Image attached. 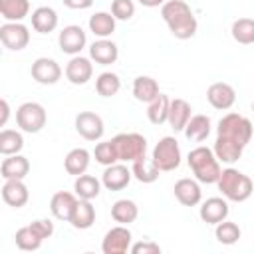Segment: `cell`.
Masks as SVG:
<instances>
[{
  "mask_svg": "<svg viewBox=\"0 0 254 254\" xmlns=\"http://www.w3.org/2000/svg\"><path fill=\"white\" fill-rule=\"evenodd\" d=\"M161 16L177 40H189L196 34V18L185 0H167L161 6Z\"/></svg>",
  "mask_w": 254,
  "mask_h": 254,
  "instance_id": "obj_1",
  "label": "cell"
},
{
  "mask_svg": "<svg viewBox=\"0 0 254 254\" xmlns=\"http://www.w3.org/2000/svg\"><path fill=\"white\" fill-rule=\"evenodd\" d=\"M187 161H189V167H190V171H192V175H194V179L198 183L216 185V181L220 179V173H222L220 161L216 159V155H214L212 149L202 147V145L200 147H194L189 153Z\"/></svg>",
  "mask_w": 254,
  "mask_h": 254,
  "instance_id": "obj_2",
  "label": "cell"
},
{
  "mask_svg": "<svg viewBox=\"0 0 254 254\" xmlns=\"http://www.w3.org/2000/svg\"><path fill=\"white\" fill-rule=\"evenodd\" d=\"M216 185H218V190L222 192V196L232 202H244L254 192V185H252L250 177L232 167H228L220 173V179L216 181Z\"/></svg>",
  "mask_w": 254,
  "mask_h": 254,
  "instance_id": "obj_3",
  "label": "cell"
},
{
  "mask_svg": "<svg viewBox=\"0 0 254 254\" xmlns=\"http://www.w3.org/2000/svg\"><path fill=\"white\" fill-rule=\"evenodd\" d=\"M252 123L248 117L240 115V113H226L220 121H218V127H216V137L220 139H226L238 147H246L252 139Z\"/></svg>",
  "mask_w": 254,
  "mask_h": 254,
  "instance_id": "obj_4",
  "label": "cell"
},
{
  "mask_svg": "<svg viewBox=\"0 0 254 254\" xmlns=\"http://www.w3.org/2000/svg\"><path fill=\"white\" fill-rule=\"evenodd\" d=\"M153 163L157 165V169L161 173H169V171H175L179 169L181 165V147H179V141L171 135L159 139V143L155 145L153 149Z\"/></svg>",
  "mask_w": 254,
  "mask_h": 254,
  "instance_id": "obj_5",
  "label": "cell"
},
{
  "mask_svg": "<svg viewBox=\"0 0 254 254\" xmlns=\"http://www.w3.org/2000/svg\"><path fill=\"white\" fill-rule=\"evenodd\" d=\"M48 113L42 103L26 101L16 109V123L24 133H40L46 127Z\"/></svg>",
  "mask_w": 254,
  "mask_h": 254,
  "instance_id": "obj_6",
  "label": "cell"
},
{
  "mask_svg": "<svg viewBox=\"0 0 254 254\" xmlns=\"http://www.w3.org/2000/svg\"><path fill=\"white\" fill-rule=\"evenodd\" d=\"M113 143H115L119 161H125V163L143 159L147 153V139L141 133H119L113 137Z\"/></svg>",
  "mask_w": 254,
  "mask_h": 254,
  "instance_id": "obj_7",
  "label": "cell"
},
{
  "mask_svg": "<svg viewBox=\"0 0 254 254\" xmlns=\"http://www.w3.org/2000/svg\"><path fill=\"white\" fill-rule=\"evenodd\" d=\"M0 42L12 52H20L30 44V30L22 22H6L0 26Z\"/></svg>",
  "mask_w": 254,
  "mask_h": 254,
  "instance_id": "obj_8",
  "label": "cell"
},
{
  "mask_svg": "<svg viewBox=\"0 0 254 254\" xmlns=\"http://www.w3.org/2000/svg\"><path fill=\"white\" fill-rule=\"evenodd\" d=\"M131 230L125 224H117L105 232L101 250L103 254H125L127 250H131Z\"/></svg>",
  "mask_w": 254,
  "mask_h": 254,
  "instance_id": "obj_9",
  "label": "cell"
},
{
  "mask_svg": "<svg viewBox=\"0 0 254 254\" xmlns=\"http://www.w3.org/2000/svg\"><path fill=\"white\" fill-rule=\"evenodd\" d=\"M75 131L85 141H99L105 133L103 119L93 111H79L75 115Z\"/></svg>",
  "mask_w": 254,
  "mask_h": 254,
  "instance_id": "obj_10",
  "label": "cell"
},
{
  "mask_svg": "<svg viewBox=\"0 0 254 254\" xmlns=\"http://www.w3.org/2000/svg\"><path fill=\"white\" fill-rule=\"evenodd\" d=\"M58 44H60V50L64 54H69V56H79V52L85 48L87 44V36L83 32L81 26H65L60 36H58Z\"/></svg>",
  "mask_w": 254,
  "mask_h": 254,
  "instance_id": "obj_11",
  "label": "cell"
},
{
  "mask_svg": "<svg viewBox=\"0 0 254 254\" xmlns=\"http://www.w3.org/2000/svg\"><path fill=\"white\" fill-rule=\"evenodd\" d=\"M32 79H36L42 85H54L62 77V67L52 58H38L30 67Z\"/></svg>",
  "mask_w": 254,
  "mask_h": 254,
  "instance_id": "obj_12",
  "label": "cell"
},
{
  "mask_svg": "<svg viewBox=\"0 0 254 254\" xmlns=\"http://www.w3.org/2000/svg\"><path fill=\"white\" fill-rule=\"evenodd\" d=\"M228 212H230V208H228V200L226 198H222V196H210V198H206L200 204L198 216H200L202 222L216 226L218 222H222V220L228 218Z\"/></svg>",
  "mask_w": 254,
  "mask_h": 254,
  "instance_id": "obj_13",
  "label": "cell"
},
{
  "mask_svg": "<svg viewBox=\"0 0 254 254\" xmlns=\"http://www.w3.org/2000/svg\"><path fill=\"white\" fill-rule=\"evenodd\" d=\"M206 99L208 103L214 107V109H220V111H226L234 105L236 101V91L230 83H224V81H216L212 83L208 89H206Z\"/></svg>",
  "mask_w": 254,
  "mask_h": 254,
  "instance_id": "obj_14",
  "label": "cell"
},
{
  "mask_svg": "<svg viewBox=\"0 0 254 254\" xmlns=\"http://www.w3.org/2000/svg\"><path fill=\"white\" fill-rule=\"evenodd\" d=\"M93 75V64L89 58H83V56H73L67 65H65V77L69 83L73 85H83L91 79Z\"/></svg>",
  "mask_w": 254,
  "mask_h": 254,
  "instance_id": "obj_15",
  "label": "cell"
},
{
  "mask_svg": "<svg viewBox=\"0 0 254 254\" xmlns=\"http://www.w3.org/2000/svg\"><path fill=\"white\" fill-rule=\"evenodd\" d=\"M131 177H133L131 169H127L121 163H113V165L105 167V171L101 175V185L107 190H123L131 183Z\"/></svg>",
  "mask_w": 254,
  "mask_h": 254,
  "instance_id": "obj_16",
  "label": "cell"
},
{
  "mask_svg": "<svg viewBox=\"0 0 254 254\" xmlns=\"http://www.w3.org/2000/svg\"><path fill=\"white\" fill-rule=\"evenodd\" d=\"M173 190H175V198L183 206H196L202 198V190L196 179H179Z\"/></svg>",
  "mask_w": 254,
  "mask_h": 254,
  "instance_id": "obj_17",
  "label": "cell"
},
{
  "mask_svg": "<svg viewBox=\"0 0 254 254\" xmlns=\"http://www.w3.org/2000/svg\"><path fill=\"white\" fill-rule=\"evenodd\" d=\"M2 198H4V202L8 206L22 208L30 198V192H28V187L24 185V179H8V181H4Z\"/></svg>",
  "mask_w": 254,
  "mask_h": 254,
  "instance_id": "obj_18",
  "label": "cell"
},
{
  "mask_svg": "<svg viewBox=\"0 0 254 254\" xmlns=\"http://www.w3.org/2000/svg\"><path fill=\"white\" fill-rule=\"evenodd\" d=\"M89 58L99 65H111L119 58V48L107 38H99L89 46Z\"/></svg>",
  "mask_w": 254,
  "mask_h": 254,
  "instance_id": "obj_19",
  "label": "cell"
},
{
  "mask_svg": "<svg viewBox=\"0 0 254 254\" xmlns=\"http://www.w3.org/2000/svg\"><path fill=\"white\" fill-rule=\"evenodd\" d=\"M93 222H95V206L91 204V200L77 198L73 212L69 216V224L77 230H87L93 226Z\"/></svg>",
  "mask_w": 254,
  "mask_h": 254,
  "instance_id": "obj_20",
  "label": "cell"
},
{
  "mask_svg": "<svg viewBox=\"0 0 254 254\" xmlns=\"http://www.w3.org/2000/svg\"><path fill=\"white\" fill-rule=\"evenodd\" d=\"M28 173H30V161L20 153L8 155L0 165V175H2L4 181H8V179H26Z\"/></svg>",
  "mask_w": 254,
  "mask_h": 254,
  "instance_id": "obj_21",
  "label": "cell"
},
{
  "mask_svg": "<svg viewBox=\"0 0 254 254\" xmlns=\"http://www.w3.org/2000/svg\"><path fill=\"white\" fill-rule=\"evenodd\" d=\"M75 196H77V194H71V192H67V190L56 192V194L52 196V200H50V210H52L54 218L69 222V216H71L73 206H75V202H77Z\"/></svg>",
  "mask_w": 254,
  "mask_h": 254,
  "instance_id": "obj_22",
  "label": "cell"
},
{
  "mask_svg": "<svg viewBox=\"0 0 254 254\" xmlns=\"http://www.w3.org/2000/svg\"><path fill=\"white\" fill-rule=\"evenodd\" d=\"M32 28L38 34H50L58 28V12L52 6H40L32 12Z\"/></svg>",
  "mask_w": 254,
  "mask_h": 254,
  "instance_id": "obj_23",
  "label": "cell"
},
{
  "mask_svg": "<svg viewBox=\"0 0 254 254\" xmlns=\"http://www.w3.org/2000/svg\"><path fill=\"white\" fill-rule=\"evenodd\" d=\"M190 103L177 97V99H171V107H169V125L175 129V131H185L189 119L192 117L190 115Z\"/></svg>",
  "mask_w": 254,
  "mask_h": 254,
  "instance_id": "obj_24",
  "label": "cell"
},
{
  "mask_svg": "<svg viewBox=\"0 0 254 254\" xmlns=\"http://www.w3.org/2000/svg\"><path fill=\"white\" fill-rule=\"evenodd\" d=\"M89 161H91V153L83 147H77V149H71L65 159H64V167L67 171V175H73V177H79L87 171L89 167Z\"/></svg>",
  "mask_w": 254,
  "mask_h": 254,
  "instance_id": "obj_25",
  "label": "cell"
},
{
  "mask_svg": "<svg viewBox=\"0 0 254 254\" xmlns=\"http://www.w3.org/2000/svg\"><path fill=\"white\" fill-rule=\"evenodd\" d=\"M159 93L161 91H159L157 79H153L151 75H139V77H135V81H133V95H135L137 101L151 103Z\"/></svg>",
  "mask_w": 254,
  "mask_h": 254,
  "instance_id": "obj_26",
  "label": "cell"
},
{
  "mask_svg": "<svg viewBox=\"0 0 254 254\" xmlns=\"http://www.w3.org/2000/svg\"><path fill=\"white\" fill-rule=\"evenodd\" d=\"M185 135H187L189 141H194V143L204 141L210 135V117L208 115H202V113L192 115L189 119L187 127H185Z\"/></svg>",
  "mask_w": 254,
  "mask_h": 254,
  "instance_id": "obj_27",
  "label": "cell"
},
{
  "mask_svg": "<svg viewBox=\"0 0 254 254\" xmlns=\"http://www.w3.org/2000/svg\"><path fill=\"white\" fill-rule=\"evenodd\" d=\"M115 16L111 12H95L89 18V32L97 38H109L115 32Z\"/></svg>",
  "mask_w": 254,
  "mask_h": 254,
  "instance_id": "obj_28",
  "label": "cell"
},
{
  "mask_svg": "<svg viewBox=\"0 0 254 254\" xmlns=\"http://www.w3.org/2000/svg\"><path fill=\"white\" fill-rule=\"evenodd\" d=\"M137 216H139V206L133 200H129V198H119L111 206V218L115 222H119V224L127 226V224L135 222Z\"/></svg>",
  "mask_w": 254,
  "mask_h": 254,
  "instance_id": "obj_29",
  "label": "cell"
},
{
  "mask_svg": "<svg viewBox=\"0 0 254 254\" xmlns=\"http://www.w3.org/2000/svg\"><path fill=\"white\" fill-rule=\"evenodd\" d=\"M0 14L6 22H22L30 14L28 0H0Z\"/></svg>",
  "mask_w": 254,
  "mask_h": 254,
  "instance_id": "obj_30",
  "label": "cell"
},
{
  "mask_svg": "<svg viewBox=\"0 0 254 254\" xmlns=\"http://www.w3.org/2000/svg\"><path fill=\"white\" fill-rule=\"evenodd\" d=\"M131 173H133V177L139 181V183H143V185H151V183H155L157 179H159V169H157V165L153 163V159H147V157H143V159H137V161H133V165H131Z\"/></svg>",
  "mask_w": 254,
  "mask_h": 254,
  "instance_id": "obj_31",
  "label": "cell"
},
{
  "mask_svg": "<svg viewBox=\"0 0 254 254\" xmlns=\"http://www.w3.org/2000/svg\"><path fill=\"white\" fill-rule=\"evenodd\" d=\"M73 190L77 194V198H85V200H93L95 196H99L101 192V183L93 177V175H79L75 177L73 183Z\"/></svg>",
  "mask_w": 254,
  "mask_h": 254,
  "instance_id": "obj_32",
  "label": "cell"
},
{
  "mask_svg": "<svg viewBox=\"0 0 254 254\" xmlns=\"http://www.w3.org/2000/svg\"><path fill=\"white\" fill-rule=\"evenodd\" d=\"M169 107H171V99L165 93H159L147 107V117L153 125H163L169 121Z\"/></svg>",
  "mask_w": 254,
  "mask_h": 254,
  "instance_id": "obj_33",
  "label": "cell"
},
{
  "mask_svg": "<svg viewBox=\"0 0 254 254\" xmlns=\"http://www.w3.org/2000/svg\"><path fill=\"white\" fill-rule=\"evenodd\" d=\"M212 151H214V155H216V159H218L220 163L232 165V163H236V161L242 157V151H244V149L238 147V145H234V143H230V141H226V139L216 137Z\"/></svg>",
  "mask_w": 254,
  "mask_h": 254,
  "instance_id": "obj_34",
  "label": "cell"
},
{
  "mask_svg": "<svg viewBox=\"0 0 254 254\" xmlns=\"http://www.w3.org/2000/svg\"><path fill=\"white\" fill-rule=\"evenodd\" d=\"M22 149H24V137L20 131H14V129H2L0 131V153L4 157L16 155Z\"/></svg>",
  "mask_w": 254,
  "mask_h": 254,
  "instance_id": "obj_35",
  "label": "cell"
},
{
  "mask_svg": "<svg viewBox=\"0 0 254 254\" xmlns=\"http://www.w3.org/2000/svg\"><path fill=\"white\" fill-rule=\"evenodd\" d=\"M95 89H97V93H99L101 97H113V95H117L119 89H121V79H119V75L113 73V71H103V73H99L97 79H95Z\"/></svg>",
  "mask_w": 254,
  "mask_h": 254,
  "instance_id": "obj_36",
  "label": "cell"
},
{
  "mask_svg": "<svg viewBox=\"0 0 254 254\" xmlns=\"http://www.w3.org/2000/svg\"><path fill=\"white\" fill-rule=\"evenodd\" d=\"M232 38L238 42V44H254V20L252 18H238L232 22Z\"/></svg>",
  "mask_w": 254,
  "mask_h": 254,
  "instance_id": "obj_37",
  "label": "cell"
},
{
  "mask_svg": "<svg viewBox=\"0 0 254 254\" xmlns=\"http://www.w3.org/2000/svg\"><path fill=\"white\" fill-rule=\"evenodd\" d=\"M14 240H16V246H18L20 250H26V252L38 250V248L42 246V242H44V238H40V236L32 230V226H30V224H28V226L18 228V230H16Z\"/></svg>",
  "mask_w": 254,
  "mask_h": 254,
  "instance_id": "obj_38",
  "label": "cell"
},
{
  "mask_svg": "<svg viewBox=\"0 0 254 254\" xmlns=\"http://www.w3.org/2000/svg\"><path fill=\"white\" fill-rule=\"evenodd\" d=\"M240 234H242L240 226H238L236 222H230V220H222V222H218V224H216V230H214L216 240H218L220 244H226V246L236 244L238 238H240Z\"/></svg>",
  "mask_w": 254,
  "mask_h": 254,
  "instance_id": "obj_39",
  "label": "cell"
},
{
  "mask_svg": "<svg viewBox=\"0 0 254 254\" xmlns=\"http://www.w3.org/2000/svg\"><path fill=\"white\" fill-rule=\"evenodd\" d=\"M93 157H95V161H97L99 165H103V167H109V165H113V163H119V155H117V149H115L113 139L97 143L95 149H93Z\"/></svg>",
  "mask_w": 254,
  "mask_h": 254,
  "instance_id": "obj_40",
  "label": "cell"
},
{
  "mask_svg": "<svg viewBox=\"0 0 254 254\" xmlns=\"http://www.w3.org/2000/svg\"><path fill=\"white\" fill-rule=\"evenodd\" d=\"M111 14L115 20H131L135 16V4L133 0H113L111 2Z\"/></svg>",
  "mask_w": 254,
  "mask_h": 254,
  "instance_id": "obj_41",
  "label": "cell"
},
{
  "mask_svg": "<svg viewBox=\"0 0 254 254\" xmlns=\"http://www.w3.org/2000/svg\"><path fill=\"white\" fill-rule=\"evenodd\" d=\"M30 226H32V230H34L40 238H44V240L54 234V222H52L50 218H38V220H34Z\"/></svg>",
  "mask_w": 254,
  "mask_h": 254,
  "instance_id": "obj_42",
  "label": "cell"
},
{
  "mask_svg": "<svg viewBox=\"0 0 254 254\" xmlns=\"http://www.w3.org/2000/svg\"><path fill=\"white\" fill-rule=\"evenodd\" d=\"M131 252L133 254H159L161 246L157 242H153V240H141V242L131 244Z\"/></svg>",
  "mask_w": 254,
  "mask_h": 254,
  "instance_id": "obj_43",
  "label": "cell"
},
{
  "mask_svg": "<svg viewBox=\"0 0 254 254\" xmlns=\"http://www.w3.org/2000/svg\"><path fill=\"white\" fill-rule=\"evenodd\" d=\"M64 6L71 10H87L93 6V0H64Z\"/></svg>",
  "mask_w": 254,
  "mask_h": 254,
  "instance_id": "obj_44",
  "label": "cell"
},
{
  "mask_svg": "<svg viewBox=\"0 0 254 254\" xmlns=\"http://www.w3.org/2000/svg\"><path fill=\"white\" fill-rule=\"evenodd\" d=\"M0 109H2L0 125L4 127V125H6V121H8V117H10V107H8V101H6V99H2V101H0Z\"/></svg>",
  "mask_w": 254,
  "mask_h": 254,
  "instance_id": "obj_45",
  "label": "cell"
},
{
  "mask_svg": "<svg viewBox=\"0 0 254 254\" xmlns=\"http://www.w3.org/2000/svg\"><path fill=\"white\" fill-rule=\"evenodd\" d=\"M165 2L167 0H139V4L145 8H157V6H163Z\"/></svg>",
  "mask_w": 254,
  "mask_h": 254,
  "instance_id": "obj_46",
  "label": "cell"
},
{
  "mask_svg": "<svg viewBox=\"0 0 254 254\" xmlns=\"http://www.w3.org/2000/svg\"><path fill=\"white\" fill-rule=\"evenodd\" d=\"M252 111H254V101H252Z\"/></svg>",
  "mask_w": 254,
  "mask_h": 254,
  "instance_id": "obj_47",
  "label": "cell"
}]
</instances>
